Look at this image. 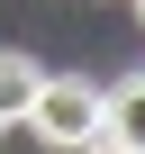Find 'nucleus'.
<instances>
[{"label":"nucleus","instance_id":"f257e3e1","mask_svg":"<svg viewBox=\"0 0 145 154\" xmlns=\"http://www.w3.org/2000/svg\"><path fill=\"white\" fill-rule=\"evenodd\" d=\"M27 127L72 154V145H91V136L109 127V91H91V72H45L36 100H27Z\"/></svg>","mask_w":145,"mask_h":154},{"label":"nucleus","instance_id":"7ed1b4c3","mask_svg":"<svg viewBox=\"0 0 145 154\" xmlns=\"http://www.w3.org/2000/svg\"><path fill=\"white\" fill-rule=\"evenodd\" d=\"M100 136H118V145H136V154H145V72L109 91V127H100Z\"/></svg>","mask_w":145,"mask_h":154},{"label":"nucleus","instance_id":"423d86ee","mask_svg":"<svg viewBox=\"0 0 145 154\" xmlns=\"http://www.w3.org/2000/svg\"><path fill=\"white\" fill-rule=\"evenodd\" d=\"M0 127H9V118H0Z\"/></svg>","mask_w":145,"mask_h":154},{"label":"nucleus","instance_id":"39448f33","mask_svg":"<svg viewBox=\"0 0 145 154\" xmlns=\"http://www.w3.org/2000/svg\"><path fill=\"white\" fill-rule=\"evenodd\" d=\"M136 18H145V0H136Z\"/></svg>","mask_w":145,"mask_h":154},{"label":"nucleus","instance_id":"f03ea898","mask_svg":"<svg viewBox=\"0 0 145 154\" xmlns=\"http://www.w3.org/2000/svg\"><path fill=\"white\" fill-rule=\"evenodd\" d=\"M36 82H45V63H36V54H18V45H0V118H27Z\"/></svg>","mask_w":145,"mask_h":154},{"label":"nucleus","instance_id":"20e7f679","mask_svg":"<svg viewBox=\"0 0 145 154\" xmlns=\"http://www.w3.org/2000/svg\"><path fill=\"white\" fill-rule=\"evenodd\" d=\"M72 154H136V145H118V136H91V145H72Z\"/></svg>","mask_w":145,"mask_h":154}]
</instances>
